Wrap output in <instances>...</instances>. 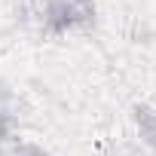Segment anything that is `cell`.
Instances as JSON below:
<instances>
[{
	"label": "cell",
	"instance_id": "6da1fadb",
	"mask_svg": "<svg viewBox=\"0 0 156 156\" xmlns=\"http://www.w3.org/2000/svg\"><path fill=\"white\" fill-rule=\"evenodd\" d=\"M37 16L40 28L49 37H64L92 28L98 19V3L95 0H43Z\"/></svg>",
	"mask_w": 156,
	"mask_h": 156
},
{
	"label": "cell",
	"instance_id": "3957f363",
	"mask_svg": "<svg viewBox=\"0 0 156 156\" xmlns=\"http://www.w3.org/2000/svg\"><path fill=\"white\" fill-rule=\"evenodd\" d=\"M6 156H55V153H52V150H46L43 144L12 138V141H9V147H6Z\"/></svg>",
	"mask_w": 156,
	"mask_h": 156
},
{
	"label": "cell",
	"instance_id": "277c9868",
	"mask_svg": "<svg viewBox=\"0 0 156 156\" xmlns=\"http://www.w3.org/2000/svg\"><path fill=\"white\" fill-rule=\"evenodd\" d=\"M3 113H9V107H6V101H3V89H0V116Z\"/></svg>",
	"mask_w": 156,
	"mask_h": 156
},
{
	"label": "cell",
	"instance_id": "7a4b0ae2",
	"mask_svg": "<svg viewBox=\"0 0 156 156\" xmlns=\"http://www.w3.org/2000/svg\"><path fill=\"white\" fill-rule=\"evenodd\" d=\"M135 129H138L141 141L156 150V107H147V104L135 107Z\"/></svg>",
	"mask_w": 156,
	"mask_h": 156
}]
</instances>
